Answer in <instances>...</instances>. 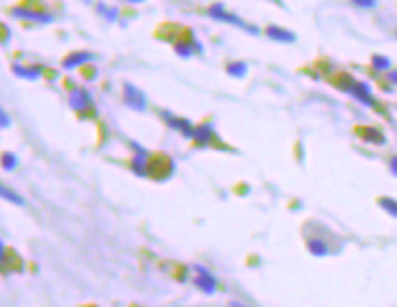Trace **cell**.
Listing matches in <instances>:
<instances>
[{
  "mask_svg": "<svg viewBox=\"0 0 397 307\" xmlns=\"http://www.w3.org/2000/svg\"><path fill=\"white\" fill-rule=\"evenodd\" d=\"M3 195L7 197V199H11V201H17V203H23V199L19 197V195H15V193H11L7 187H3Z\"/></svg>",
  "mask_w": 397,
  "mask_h": 307,
  "instance_id": "obj_12",
  "label": "cell"
},
{
  "mask_svg": "<svg viewBox=\"0 0 397 307\" xmlns=\"http://www.w3.org/2000/svg\"><path fill=\"white\" fill-rule=\"evenodd\" d=\"M362 137H364V139H370V141H376V143L383 141V135L376 133V129H366V131L362 133Z\"/></svg>",
  "mask_w": 397,
  "mask_h": 307,
  "instance_id": "obj_9",
  "label": "cell"
},
{
  "mask_svg": "<svg viewBox=\"0 0 397 307\" xmlns=\"http://www.w3.org/2000/svg\"><path fill=\"white\" fill-rule=\"evenodd\" d=\"M195 272H197V280H195V284L200 286L204 293H214V289H216V280H214V276L212 274H208L204 268H200L197 266L195 268Z\"/></svg>",
  "mask_w": 397,
  "mask_h": 307,
  "instance_id": "obj_1",
  "label": "cell"
},
{
  "mask_svg": "<svg viewBox=\"0 0 397 307\" xmlns=\"http://www.w3.org/2000/svg\"><path fill=\"white\" fill-rule=\"evenodd\" d=\"M125 91H127V104H129L131 108H135V110H143V98H141V93H139L135 87H131V85H125Z\"/></svg>",
  "mask_w": 397,
  "mask_h": 307,
  "instance_id": "obj_3",
  "label": "cell"
},
{
  "mask_svg": "<svg viewBox=\"0 0 397 307\" xmlns=\"http://www.w3.org/2000/svg\"><path fill=\"white\" fill-rule=\"evenodd\" d=\"M3 160H5V168H13V166H17V158H13L11 154H5Z\"/></svg>",
  "mask_w": 397,
  "mask_h": 307,
  "instance_id": "obj_13",
  "label": "cell"
},
{
  "mask_svg": "<svg viewBox=\"0 0 397 307\" xmlns=\"http://www.w3.org/2000/svg\"><path fill=\"white\" fill-rule=\"evenodd\" d=\"M374 67H376V69H389V59H385V56H374Z\"/></svg>",
  "mask_w": 397,
  "mask_h": 307,
  "instance_id": "obj_11",
  "label": "cell"
},
{
  "mask_svg": "<svg viewBox=\"0 0 397 307\" xmlns=\"http://www.w3.org/2000/svg\"><path fill=\"white\" fill-rule=\"evenodd\" d=\"M210 135H212V131H210L208 127H202V129H195V133H193V137H195L197 141H208V139H210Z\"/></svg>",
  "mask_w": 397,
  "mask_h": 307,
  "instance_id": "obj_7",
  "label": "cell"
},
{
  "mask_svg": "<svg viewBox=\"0 0 397 307\" xmlns=\"http://www.w3.org/2000/svg\"><path fill=\"white\" fill-rule=\"evenodd\" d=\"M391 170H393V175H397V156L391 160Z\"/></svg>",
  "mask_w": 397,
  "mask_h": 307,
  "instance_id": "obj_15",
  "label": "cell"
},
{
  "mask_svg": "<svg viewBox=\"0 0 397 307\" xmlns=\"http://www.w3.org/2000/svg\"><path fill=\"white\" fill-rule=\"evenodd\" d=\"M356 5H360V7H374L376 5V0H354Z\"/></svg>",
  "mask_w": 397,
  "mask_h": 307,
  "instance_id": "obj_14",
  "label": "cell"
},
{
  "mask_svg": "<svg viewBox=\"0 0 397 307\" xmlns=\"http://www.w3.org/2000/svg\"><path fill=\"white\" fill-rule=\"evenodd\" d=\"M389 79H391L393 83H397V71H395V73H391V75H389Z\"/></svg>",
  "mask_w": 397,
  "mask_h": 307,
  "instance_id": "obj_16",
  "label": "cell"
},
{
  "mask_svg": "<svg viewBox=\"0 0 397 307\" xmlns=\"http://www.w3.org/2000/svg\"><path fill=\"white\" fill-rule=\"evenodd\" d=\"M310 251L316 253V255H324L329 249H327V245H324L322 241H312V243H310Z\"/></svg>",
  "mask_w": 397,
  "mask_h": 307,
  "instance_id": "obj_8",
  "label": "cell"
},
{
  "mask_svg": "<svg viewBox=\"0 0 397 307\" xmlns=\"http://www.w3.org/2000/svg\"><path fill=\"white\" fill-rule=\"evenodd\" d=\"M85 61H92V54H81V52H77V54H73L71 59L65 61V67H77L79 63H85Z\"/></svg>",
  "mask_w": 397,
  "mask_h": 307,
  "instance_id": "obj_6",
  "label": "cell"
},
{
  "mask_svg": "<svg viewBox=\"0 0 397 307\" xmlns=\"http://www.w3.org/2000/svg\"><path fill=\"white\" fill-rule=\"evenodd\" d=\"M347 89H350V93H354V95H356V100H360L362 104H366V106H372V104H374V100H372V95H370L368 85H364V83H356V85H350Z\"/></svg>",
  "mask_w": 397,
  "mask_h": 307,
  "instance_id": "obj_2",
  "label": "cell"
},
{
  "mask_svg": "<svg viewBox=\"0 0 397 307\" xmlns=\"http://www.w3.org/2000/svg\"><path fill=\"white\" fill-rule=\"evenodd\" d=\"M245 71H247V67H245L243 63H235V65H231V67H229V73H231V75H235V77L243 75Z\"/></svg>",
  "mask_w": 397,
  "mask_h": 307,
  "instance_id": "obj_10",
  "label": "cell"
},
{
  "mask_svg": "<svg viewBox=\"0 0 397 307\" xmlns=\"http://www.w3.org/2000/svg\"><path fill=\"white\" fill-rule=\"evenodd\" d=\"M378 206H381L383 210H387L389 214L397 216V201H395V199H391V197H383V199H378Z\"/></svg>",
  "mask_w": 397,
  "mask_h": 307,
  "instance_id": "obj_4",
  "label": "cell"
},
{
  "mask_svg": "<svg viewBox=\"0 0 397 307\" xmlns=\"http://www.w3.org/2000/svg\"><path fill=\"white\" fill-rule=\"evenodd\" d=\"M270 37H275V40H283V42H293V33H287L285 29H277V27H270L268 31H266Z\"/></svg>",
  "mask_w": 397,
  "mask_h": 307,
  "instance_id": "obj_5",
  "label": "cell"
},
{
  "mask_svg": "<svg viewBox=\"0 0 397 307\" xmlns=\"http://www.w3.org/2000/svg\"><path fill=\"white\" fill-rule=\"evenodd\" d=\"M133 3H139V0H133Z\"/></svg>",
  "mask_w": 397,
  "mask_h": 307,
  "instance_id": "obj_17",
  "label": "cell"
}]
</instances>
